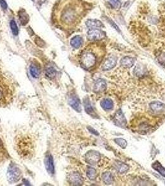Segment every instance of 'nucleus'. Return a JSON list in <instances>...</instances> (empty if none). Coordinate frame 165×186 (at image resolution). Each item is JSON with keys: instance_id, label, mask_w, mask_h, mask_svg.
Listing matches in <instances>:
<instances>
[{"instance_id": "1", "label": "nucleus", "mask_w": 165, "mask_h": 186, "mask_svg": "<svg viewBox=\"0 0 165 186\" xmlns=\"http://www.w3.org/2000/svg\"><path fill=\"white\" fill-rule=\"evenodd\" d=\"M81 13V5L75 0L60 2L55 11V21L63 28H71L80 21Z\"/></svg>"}, {"instance_id": "2", "label": "nucleus", "mask_w": 165, "mask_h": 186, "mask_svg": "<svg viewBox=\"0 0 165 186\" xmlns=\"http://www.w3.org/2000/svg\"><path fill=\"white\" fill-rule=\"evenodd\" d=\"M12 80L0 70V107L10 103L13 96Z\"/></svg>"}, {"instance_id": "3", "label": "nucleus", "mask_w": 165, "mask_h": 186, "mask_svg": "<svg viewBox=\"0 0 165 186\" xmlns=\"http://www.w3.org/2000/svg\"><path fill=\"white\" fill-rule=\"evenodd\" d=\"M80 63L85 70H91L95 67L98 60V55L93 47L88 46L85 49L80 55Z\"/></svg>"}, {"instance_id": "4", "label": "nucleus", "mask_w": 165, "mask_h": 186, "mask_svg": "<svg viewBox=\"0 0 165 186\" xmlns=\"http://www.w3.org/2000/svg\"><path fill=\"white\" fill-rule=\"evenodd\" d=\"M8 179L10 182H16L20 180L22 176L21 169L15 164H11L8 170Z\"/></svg>"}, {"instance_id": "5", "label": "nucleus", "mask_w": 165, "mask_h": 186, "mask_svg": "<svg viewBox=\"0 0 165 186\" xmlns=\"http://www.w3.org/2000/svg\"><path fill=\"white\" fill-rule=\"evenodd\" d=\"M106 37V32L102 30L92 29L88 32V38L90 41H99Z\"/></svg>"}, {"instance_id": "6", "label": "nucleus", "mask_w": 165, "mask_h": 186, "mask_svg": "<svg viewBox=\"0 0 165 186\" xmlns=\"http://www.w3.org/2000/svg\"><path fill=\"white\" fill-rule=\"evenodd\" d=\"M101 159V155L99 152L96 151H89L85 156L86 161L91 165H94L97 164Z\"/></svg>"}, {"instance_id": "7", "label": "nucleus", "mask_w": 165, "mask_h": 186, "mask_svg": "<svg viewBox=\"0 0 165 186\" xmlns=\"http://www.w3.org/2000/svg\"><path fill=\"white\" fill-rule=\"evenodd\" d=\"M114 122L115 125H116L118 127L125 128L127 124V121L125 119V117L122 112L120 109L118 110L116 113L115 114L114 117Z\"/></svg>"}, {"instance_id": "8", "label": "nucleus", "mask_w": 165, "mask_h": 186, "mask_svg": "<svg viewBox=\"0 0 165 186\" xmlns=\"http://www.w3.org/2000/svg\"><path fill=\"white\" fill-rule=\"evenodd\" d=\"M150 109L154 114H161L165 112V105L159 101H154L150 104Z\"/></svg>"}, {"instance_id": "9", "label": "nucleus", "mask_w": 165, "mask_h": 186, "mask_svg": "<svg viewBox=\"0 0 165 186\" xmlns=\"http://www.w3.org/2000/svg\"><path fill=\"white\" fill-rule=\"evenodd\" d=\"M69 182L73 185H81L83 183L82 177L78 172H73L69 175Z\"/></svg>"}, {"instance_id": "10", "label": "nucleus", "mask_w": 165, "mask_h": 186, "mask_svg": "<svg viewBox=\"0 0 165 186\" xmlns=\"http://www.w3.org/2000/svg\"><path fill=\"white\" fill-rule=\"evenodd\" d=\"M106 86L107 84L106 81L102 79H99L94 83L93 91L96 93H102L106 90Z\"/></svg>"}, {"instance_id": "11", "label": "nucleus", "mask_w": 165, "mask_h": 186, "mask_svg": "<svg viewBox=\"0 0 165 186\" xmlns=\"http://www.w3.org/2000/svg\"><path fill=\"white\" fill-rule=\"evenodd\" d=\"M69 104L77 112H80L81 110V102L79 98L76 96H71L68 100Z\"/></svg>"}, {"instance_id": "12", "label": "nucleus", "mask_w": 165, "mask_h": 186, "mask_svg": "<svg viewBox=\"0 0 165 186\" xmlns=\"http://www.w3.org/2000/svg\"><path fill=\"white\" fill-rule=\"evenodd\" d=\"M116 64H117V58L113 56L110 57L105 61L104 63L102 65V69L104 71L111 70L115 67Z\"/></svg>"}, {"instance_id": "13", "label": "nucleus", "mask_w": 165, "mask_h": 186, "mask_svg": "<svg viewBox=\"0 0 165 186\" xmlns=\"http://www.w3.org/2000/svg\"><path fill=\"white\" fill-rule=\"evenodd\" d=\"M45 166L48 173L53 175L54 174V164L53 158L50 154L46 156L45 159Z\"/></svg>"}, {"instance_id": "14", "label": "nucleus", "mask_w": 165, "mask_h": 186, "mask_svg": "<svg viewBox=\"0 0 165 186\" xmlns=\"http://www.w3.org/2000/svg\"><path fill=\"white\" fill-rule=\"evenodd\" d=\"M86 26L89 28L96 29L99 28H103V24L99 20L97 19H88L86 22Z\"/></svg>"}, {"instance_id": "15", "label": "nucleus", "mask_w": 165, "mask_h": 186, "mask_svg": "<svg viewBox=\"0 0 165 186\" xmlns=\"http://www.w3.org/2000/svg\"><path fill=\"white\" fill-rule=\"evenodd\" d=\"M135 63L134 58L130 57H125L120 60V64L122 67L125 68L132 67Z\"/></svg>"}, {"instance_id": "16", "label": "nucleus", "mask_w": 165, "mask_h": 186, "mask_svg": "<svg viewBox=\"0 0 165 186\" xmlns=\"http://www.w3.org/2000/svg\"><path fill=\"white\" fill-rule=\"evenodd\" d=\"M83 43V40L81 37L80 36H76L74 37H73L71 40L70 44L75 49H79Z\"/></svg>"}, {"instance_id": "17", "label": "nucleus", "mask_w": 165, "mask_h": 186, "mask_svg": "<svg viewBox=\"0 0 165 186\" xmlns=\"http://www.w3.org/2000/svg\"><path fill=\"white\" fill-rule=\"evenodd\" d=\"M101 106L103 109L106 110H110L113 109L114 103L111 99H105L101 101Z\"/></svg>"}, {"instance_id": "18", "label": "nucleus", "mask_w": 165, "mask_h": 186, "mask_svg": "<svg viewBox=\"0 0 165 186\" xmlns=\"http://www.w3.org/2000/svg\"><path fill=\"white\" fill-rule=\"evenodd\" d=\"M102 179L103 182L107 185L112 184L114 182V177L110 172L104 173L102 175Z\"/></svg>"}, {"instance_id": "19", "label": "nucleus", "mask_w": 165, "mask_h": 186, "mask_svg": "<svg viewBox=\"0 0 165 186\" xmlns=\"http://www.w3.org/2000/svg\"><path fill=\"white\" fill-rule=\"evenodd\" d=\"M115 168L119 173L122 174V173L126 172L128 170L129 167L127 164H126L125 163L118 162L115 165Z\"/></svg>"}, {"instance_id": "20", "label": "nucleus", "mask_w": 165, "mask_h": 186, "mask_svg": "<svg viewBox=\"0 0 165 186\" xmlns=\"http://www.w3.org/2000/svg\"><path fill=\"white\" fill-rule=\"evenodd\" d=\"M30 73L31 76L34 78H37L40 75V70L39 67L34 64H31L30 66Z\"/></svg>"}, {"instance_id": "21", "label": "nucleus", "mask_w": 165, "mask_h": 186, "mask_svg": "<svg viewBox=\"0 0 165 186\" xmlns=\"http://www.w3.org/2000/svg\"><path fill=\"white\" fill-rule=\"evenodd\" d=\"M152 167L157 171L161 175L165 177V168L162 166V165L158 161H156L152 164Z\"/></svg>"}, {"instance_id": "22", "label": "nucleus", "mask_w": 165, "mask_h": 186, "mask_svg": "<svg viewBox=\"0 0 165 186\" xmlns=\"http://www.w3.org/2000/svg\"><path fill=\"white\" fill-rule=\"evenodd\" d=\"M84 105H85V110H86V112L88 114H89V115H91L92 116H94V115H96V114H95V112L94 111V109H93V107L91 106V105L90 102H89V100L85 99L84 101Z\"/></svg>"}, {"instance_id": "23", "label": "nucleus", "mask_w": 165, "mask_h": 186, "mask_svg": "<svg viewBox=\"0 0 165 186\" xmlns=\"http://www.w3.org/2000/svg\"><path fill=\"white\" fill-rule=\"evenodd\" d=\"M19 18H20V19L21 21V23L23 26H25L29 21V16L27 13H26L25 11H21L20 13Z\"/></svg>"}, {"instance_id": "24", "label": "nucleus", "mask_w": 165, "mask_h": 186, "mask_svg": "<svg viewBox=\"0 0 165 186\" xmlns=\"http://www.w3.org/2000/svg\"><path fill=\"white\" fill-rule=\"evenodd\" d=\"M157 60L161 65L165 66V51L164 50H161L157 54Z\"/></svg>"}, {"instance_id": "25", "label": "nucleus", "mask_w": 165, "mask_h": 186, "mask_svg": "<svg viewBox=\"0 0 165 186\" xmlns=\"http://www.w3.org/2000/svg\"><path fill=\"white\" fill-rule=\"evenodd\" d=\"M56 74H57L56 70L52 67L47 68L46 71V75L50 79L54 78V77L56 76Z\"/></svg>"}, {"instance_id": "26", "label": "nucleus", "mask_w": 165, "mask_h": 186, "mask_svg": "<svg viewBox=\"0 0 165 186\" xmlns=\"http://www.w3.org/2000/svg\"><path fill=\"white\" fill-rule=\"evenodd\" d=\"M86 175L89 179L94 180V179H95V178L96 177V171L94 168L89 167L87 170Z\"/></svg>"}, {"instance_id": "27", "label": "nucleus", "mask_w": 165, "mask_h": 186, "mask_svg": "<svg viewBox=\"0 0 165 186\" xmlns=\"http://www.w3.org/2000/svg\"><path fill=\"white\" fill-rule=\"evenodd\" d=\"M10 28L11 31L15 36H18L19 34V29L16 22L14 20H11L10 22Z\"/></svg>"}, {"instance_id": "28", "label": "nucleus", "mask_w": 165, "mask_h": 186, "mask_svg": "<svg viewBox=\"0 0 165 186\" xmlns=\"http://www.w3.org/2000/svg\"><path fill=\"white\" fill-rule=\"evenodd\" d=\"M114 141L122 149H125L127 145V143L126 140H125L124 138H115V139H114Z\"/></svg>"}, {"instance_id": "29", "label": "nucleus", "mask_w": 165, "mask_h": 186, "mask_svg": "<svg viewBox=\"0 0 165 186\" xmlns=\"http://www.w3.org/2000/svg\"><path fill=\"white\" fill-rule=\"evenodd\" d=\"M5 155H6L5 149L2 141L1 140V139H0V163H1V162L5 158Z\"/></svg>"}, {"instance_id": "30", "label": "nucleus", "mask_w": 165, "mask_h": 186, "mask_svg": "<svg viewBox=\"0 0 165 186\" xmlns=\"http://www.w3.org/2000/svg\"><path fill=\"white\" fill-rule=\"evenodd\" d=\"M109 1L115 8H119L121 5L119 0H109Z\"/></svg>"}, {"instance_id": "31", "label": "nucleus", "mask_w": 165, "mask_h": 186, "mask_svg": "<svg viewBox=\"0 0 165 186\" xmlns=\"http://www.w3.org/2000/svg\"><path fill=\"white\" fill-rule=\"evenodd\" d=\"M0 6L3 10H7L8 8V5L5 0H0Z\"/></svg>"}, {"instance_id": "32", "label": "nucleus", "mask_w": 165, "mask_h": 186, "mask_svg": "<svg viewBox=\"0 0 165 186\" xmlns=\"http://www.w3.org/2000/svg\"><path fill=\"white\" fill-rule=\"evenodd\" d=\"M88 130H89V131L91 133H93V134H94V135H99V133L97 132V131H96L94 128H93L92 127H88Z\"/></svg>"}]
</instances>
